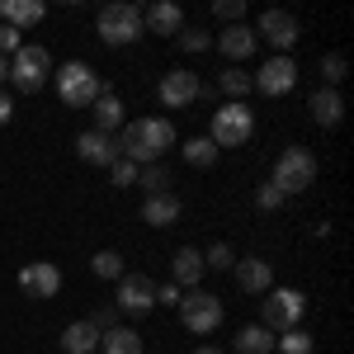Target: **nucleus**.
I'll return each mask as SVG.
<instances>
[{"instance_id": "35", "label": "nucleus", "mask_w": 354, "mask_h": 354, "mask_svg": "<svg viewBox=\"0 0 354 354\" xmlns=\"http://www.w3.org/2000/svg\"><path fill=\"white\" fill-rule=\"evenodd\" d=\"M109 175H113V185H123V189H128V185H137V165H133V161H123V156L109 165Z\"/></svg>"}, {"instance_id": "38", "label": "nucleus", "mask_w": 354, "mask_h": 354, "mask_svg": "<svg viewBox=\"0 0 354 354\" xmlns=\"http://www.w3.org/2000/svg\"><path fill=\"white\" fill-rule=\"evenodd\" d=\"M19 48H24V33L10 28V24H0V53H19Z\"/></svg>"}, {"instance_id": "39", "label": "nucleus", "mask_w": 354, "mask_h": 354, "mask_svg": "<svg viewBox=\"0 0 354 354\" xmlns=\"http://www.w3.org/2000/svg\"><path fill=\"white\" fill-rule=\"evenodd\" d=\"M180 298H185V293H180L175 283H165V288H156V302H165V307H180Z\"/></svg>"}, {"instance_id": "42", "label": "nucleus", "mask_w": 354, "mask_h": 354, "mask_svg": "<svg viewBox=\"0 0 354 354\" xmlns=\"http://www.w3.org/2000/svg\"><path fill=\"white\" fill-rule=\"evenodd\" d=\"M5 76H10V66H5V57H0V81H5Z\"/></svg>"}, {"instance_id": "10", "label": "nucleus", "mask_w": 354, "mask_h": 354, "mask_svg": "<svg viewBox=\"0 0 354 354\" xmlns=\"http://www.w3.org/2000/svg\"><path fill=\"white\" fill-rule=\"evenodd\" d=\"M118 312H151L156 307V283L147 279V274H123L118 279V302H113Z\"/></svg>"}, {"instance_id": "32", "label": "nucleus", "mask_w": 354, "mask_h": 354, "mask_svg": "<svg viewBox=\"0 0 354 354\" xmlns=\"http://www.w3.org/2000/svg\"><path fill=\"white\" fill-rule=\"evenodd\" d=\"M322 76H326V90H335V85L345 81V57L326 53V57H322Z\"/></svg>"}, {"instance_id": "34", "label": "nucleus", "mask_w": 354, "mask_h": 354, "mask_svg": "<svg viewBox=\"0 0 354 354\" xmlns=\"http://www.w3.org/2000/svg\"><path fill=\"white\" fill-rule=\"evenodd\" d=\"M208 43H213V38H208L203 28H180V48H185V53H203Z\"/></svg>"}, {"instance_id": "31", "label": "nucleus", "mask_w": 354, "mask_h": 354, "mask_svg": "<svg viewBox=\"0 0 354 354\" xmlns=\"http://www.w3.org/2000/svg\"><path fill=\"white\" fill-rule=\"evenodd\" d=\"M236 265V255H232V245L227 241H213L203 250V270H232Z\"/></svg>"}, {"instance_id": "27", "label": "nucleus", "mask_w": 354, "mask_h": 354, "mask_svg": "<svg viewBox=\"0 0 354 354\" xmlns=\"http://www.w3.org/2000/svg\"><path fill=\"white\" fill-rule=\"evenodd\" d=\"M90 270H95V279H123V255L118 250H95Z\"/></svg>"}, {"instance_id": "41", "label": "nucleus", "mask_w": 354, "mask_h": 354, "mask_svg": "<svg viewBox=\"0 0 354 354\" xmlns=\"http://www.w3.org/2000/svg\"><path fill=\"white\" fill-rule=\"evenodd\" d=\"M194 354H222V350H213V345H198V350H194Z\"/></svg>"}, {"instance_id": "12", "label": "nucleus", "mask_w": 354, "mask_h": 354, "mask_svg": "<svg viewBox=\"0 0 354 354\" xmlns=\"http://www.w3.org/2000/svg\"><path fill=\"white\" fill-rule=\"evenodd\" d=\"M255 38H270L274 48H283V57H288V48L298 43V19H293L288 10H265V15H260V28H255Z\"/></svg>"}, {"instance_id": "26", "label": "nucleus", "mask_w": 354, "mask_h": 354, "mask_svg": "<svg viewBox=\"0 0 354 354\" xmlns=\"http://www.w3.org/2000/svg\"><path fill=\"white\" fill-rule=\"evenodd\" d=\"M137 185H142V189H151V194H170V170H165L161 161L137 165Z\"/></svg>"}, {"instance_id": "30", "label": "nucleus", "mask_w": 354, "mask_h": 354, "mask_svg": "<svg viewBox=\"0 0 354 354\" xmlns=\"http://www.w3.org/2000/svg\"><path fill=\"white\" fill-rule=\"evenodd\" d=\"M274 350L279 354H312V335L307 330H283V335H274Z\"/></svg>"}, {"instance_id": "16", "label": "nucleus", "mask_w": 354, "mask_h": 354, "mask_svg": "<svg viewBox=\"0 0 354 354\" xmlns=\"http://www.w3.org/2000/svg\"><path fill=\"white\" fill-rule=\"evenodd\" d=\"M76 151H81V161L85 165H113L118 161V147H113V137L109 133H81L76 137Z\"/></svg>"}, {"instance_id": "28", "label": "nucleus", "mask_w": 354, "mask_h": 354, "mask_svg": "<svg viewBox=\"0 0 354 354\" xmlns=\"http://www.w3.org/2000/svg\"><path fill=\"white\" fill-rule=\"evenodd\" d=\"M218 85H222V95H227V100H241V95H250V76H245L241 66H227V71L218 76Z\"/></svg>"}, {"instance_id": "24", "label": "nucleus", "mask_w": 354, "mask_h": 354, "mask_svg": "<svg viewBox=\"0 0 354 354\" xmlns=\"http://www.w3.org/2000/svg\"><path fill=\"white\" fill-rule=\"evenodd\" d=\"M236 354H274V330L241 326V330H236Z\"/></svg>"}, {"instance_id": "13", "label": "nucleus", "mask_w": 354, "mask_h": 354, "mask_svg": "<svg viewBox=\"0 0 354 354\" xmlns=\"http://www.w3.org/2000/svg\"><path fill=\"white\" fill-rule=\"evenodd\" d=\"M19 288L33 293V298H57V293H62V274H57V265H48V260H33V265L19 270Z\"/></svg>"}, {"instance_id": "15", "label": "nucleus", "mask_w": 354, "mask_h": 354, "mask_svg": "<svg viewBox=\"0 0 354 354\" xmlns=\"http://www.w3.org/2000/svg\"><path fill=\"white\" fill-rule=\"evenodd\" d=\"M170 283L175 288H198V279H203V250H194V245H180L175 250V260H170Z\"/></svg>"}, {"instance_id": "22", "label": "nucleus", "mask_w": 354, "mask_h": 354, "mask_svg": "<svg viewBox=\"0 0 354 354\" xmlns=\"http://www.w3.org/2000/svg\"><path fill=\"white\" fill-rule=\"evenodd\" d=\"M312 118H317L322 128H335V123L345 118V100H340L335 90H326V85H322V90L312 95Z\"/></svg>"}, {"instance_id": "11", "label": "nucleus", "mask_w": 354, "mask_h": 354, "mask_svg": "<svg viewBox=\"0 0 354 354\" xmlns=\"http://www.w3.org/2000/svg\"><path fill=\"white\" fill-rule=\"evenodd\" d=\"M298 81V66H293V57H270L265 66H260V76H250V85L260 90V95H288Z\"/></svg>"}, {"instance_id": "18", "label": "nucleus", "mask_w": 354, "mask_h": 354, "mask_svg": "<svg viewBox=\"0 0 354 354\" xmlns=\"http://www.w3.org/2000/svg\"><path fill=\"white\" fill-rule=\"evenodd\" d=\"M180 213H185V203L175 194H147V203H142V222H151V227H175Z\"/></svg>"}, {"instance_id": "3", "label": "nucleus", "mask_w": 354, "mask_h": 354, "mask_svg": "<svg viewBox=\"0 0 354 354\" xmlns=\"http://www.w3.org/2000/svg\"><path fill=\"white\" fill-rule=\"evenodd\" d=\"M312 180H317V156L307 151V147H288L279 161H274V189H283V198L288 194H302L312 189Z\"/></svg>"}, {"instance_id": "37", "label": "nucleus", "mask_w": 354, "mask_h": 354, "mask_svg": "<svg viewBox=\"0 0 354 354\" xmlns=\"http://www.w3.org/2000/svg\"><path fill=\"white\" fill-rule=\"evenodd\" d=\"M90 326L100 330V335H104V330H113V326H118V307H100V312L90 317Z\"/></svg>"}, {"instance_id": "7", "label": "nucleus", "mask_w": 354, "mask_h": 354, "mask_svg": "<svg viewBox=\"0 0 354 354\" xmlns=\"http://www.w3.org/2000/svg\"><path fill=\"white\" fill-rule=\"evenodd\" d=\"M48 76H53V53L48 48H19L15 62H10V81H15V90H24V95L43 90Z\"/></svg>"}, {"instance_id": "1", "label": "nucleus", "mask_w": 354, "mask_h": 354, "mask_svg": "<svg viewBox=\"0 0 354 354\" xmlns=\"http://www.w3.org/2000/svg\"><path fill=\"white\" fill-rule=\"evenodd\" d=\"M118 156L133 165H151L161 151L175 147V123L170 118H137V123H123L118 128Z\"/></svg>"}, {"instance_id": "21", "label": "nucleus", "mask_w": 354, "mask_h": 354, "mask_svg": "<svg viewBox=\"0 0 354 354\" xmlns=\"http://www.w3.org/2000/svg\"><path fill=\"white\" fill-rule=\"evenodd\" d=\"M62 350L66 354H95L100 350V330L90 326V322H71V326L62 330Z\"/></svg>"}, {"instance_id": "40", "label": "nucleus", "mask_w": 354, "mask_h": 354, "mask_svg": "<svg viewBox=\"0 0 354 354\" xmlns=\"http://www.w3.org/2000/svg\"><path fill=\"white\" fill-rule=\"evenodd\" d=\"M10 118H15V100H10V95H5V90H0V128H5V123H10Z\"/></svg>"}, {"instance_id": "29", "label": "nucleus", "mask_w": 354, "mask_h": 354, "mask_svg": "<svg viewBox=\"0 0 354 354\" xmlns=\"http://www.w3.org/2000/svg\"><path fill=\"white\" fill-rule=\"evenodd\" d=\"M185 161L189 165H213L218 161V147H213L208 137H189V142H185Z\"/></svg>"}, {"instance_id": "4", "label": "nucleus", "mask_w": 354, "mask_h": 354, "mask_svg": "<svg viewBox=\"0 0 354 354\" xmlns=\"http://www.w3.org/2000/svg\"><path fill=\"white\" fill-rule=\"evenodd\" d=\"M250 133H255V113H250V104H241V100H227L218 113H213V147H241V142H250Z\"/></svg>"}, {"instance_id": "6", "label": "nucleus", "mask_w": 354, "mask_h": 354, "mask_svg": "<svg viewBox=\"0 0 354 354\" xmlns=\"http://www.w3.org/2000/svg\"><path fill=\"white\" fill-rule=\"evenodd\" d=\"M100 38L104 43H113V48H123V43H133L137 33H142V10L137 5H128V0H113V5H104L100 10Z\"/></svg>"}, {"instance_id": "17", "label": "nucleus", "mask_w": 354, "mask_h": 354, "mask_svg": "<svg viewBox=\"0 0 354 354\" xmlns=\"http://www.w3.org/2000/svg\"><path fill=\"white\" fill-rule=\"evenodd\" d=\"M142 28H151V33H161V38H175V33L185 28V15H180L175 0H156V5L142 15Z\"/></svg>"}, {"instance_id": "9", "label": "nucleus", "mask_w": 354, "mask_h": 354, "mask_svg": "<svg viewBox=\"0 0 354 354\" xmlns=\"http://www.w3.org/2000/svg\"><path fill=\"white\" fill-rule=\"evenodd\" d=\"M156 95H161L165 109H185V104H194V100L203 95V81H198L194 71H185V66H175V71H165V76H161Z\"/></svg>"}, {"instance_id": "20", "label": "nucleus", "mask_w": 354, "mask_h": 354, "mask_svg": "<svg viewBox=\"0 0 354 354\" xmlns=\"http://www.w3.org/2000/svg\"><path fill=\"white\" fill-rule=\"evenodd\" d=\"M0 15H5V24H10V28H19V33H24V28L38 24L48 10H43V0H5V5H0Z\"/></svg>"}, {"instance_id": "33", "label": "nucleus", "mask_w": 354, "mask_h": 354, "mask_svg": "<svg viewBox=\"0 0 354 354\" xmlns=\"http://www.w3.org/2000/svg\"><path fill=\"white\" fill-rule=\"evenodd\" d=\"M279 203H283V189H274L270 180H265V185L255 189V208H260V213H274Z\"/></svg>"}, {"instance_id": "23", "label": "nucleus", "mask_w": 354, "mask_h": 354, "mask_svg": "<svg viewBox=\"0 0 354 354\" xmlns=\"http://www.w3.org/2000/svg\"><path fill=\"white\" fill-rule=\"evenodd\" d=\"M90 109H95V133H113V128H123V100H118L113 90H104Z\"/></svg>"}, {"instance_id": "8", "label": "nucleus", "mask_w": 354, "mask_h": 354, "mask_svg": "<svg viewBox=\"0 0 354 354\" xmlns=\"http://www.w3.org/2000/svg\"><path fill=\"white\" fill-rule=\"evenodd\" d=\"M180 317H185V326H189L194 335H213V330L222 326V298L194 288L189 298H180Z\"/></svg>"}, {"instance_id": "36", "label": "nucleus", "mask_w": 354, "mask_h": 354, "mask_svg": "<svg viewBox=\"0 0 354 354\" xmlns=\"http://www.w3.org/2000/svg\"><path fill=\"white\" fill-rule=\"evenodd\" d=\"M213 15H218V19H227V24H241L245 5H241V0H218V5H213Z\"/></svg>"}, {"instance_id": "19", "label": "nucleus", "mask_w": 354, "mask_h": 354, "mask_svg": "<svg viewBox=\"0 0 354 354\" xmlns=\"http://www.w3.org/2000/svg\"><path fill=\"white\" fill-rule=\"evenodd\" d=\"M255 28H245V24H227L222 28V38H218V48H222V57H232V62H241V57H250L255 53Z\"/></svg>"}, {"instance_id": "25", "label": "nucleus", "mask_w": 354, "mask_h": 354, "mask_svg": "<svg viewBox=\"0 0 354 354\" xmlns=\"http://www.w3.org/2000/svg\"><path fill=\"white\" fill-rule=\"evenodd\" d=\"M100 345H104V354H142V335L128 326H113L100 335Z\"/></svg>"}, {"instance_id": "2", "label": "nucleus", "mask_w": 354, "mask_h": 354, "mask_svg": "<svg viewBox=\"0 0 354 354\" xmlns=\"http://www.w3.org/2000/svg\"><path fill=\"white\" fill-rule=\"evenodd\" d=\"M53 81H57V95H62L66 109H90L109 90V85H100V76L85 62H62V71H53Z\"/></svg>"}, {"instance_id": "5", "label": "nucleus", "mask_w": 354, "mask_h": 354, "mask_svg": "<svg viewBox=\"0 0 354 354\" xmlns=\"http://www.w3.org/2000/svg\"><path fill=\"white\" fill-rule=\"evenodd\" d=\"M302 312H307V298L298 288H270V298L260 302V317H265V330L283 335V330H298Z\"/></svg>"}, {"instance_id": "14", "label": "nucleus", "mask_w": 354, "mask_h": 354, "mask_svg": "<svg viewBox=\"0 0 354 354\" xmlns=\"http://www.w3.org/2000/svg\"><path fill=\"white\" fill-rule=\"evenodd\" d=\"M232 270H236V283H241L245 293H270L274 288V265L260 260V255H245V260H236Z\"/></svg>"}]
</instances>
